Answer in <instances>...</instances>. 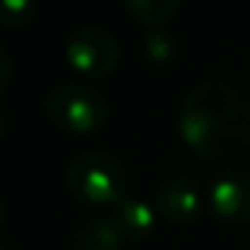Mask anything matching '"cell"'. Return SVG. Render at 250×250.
<instances>
[{
    "label": "cell",
    "instance_id": "cell-1",
    "mask_svg": "<svg viewBox=\"0 0 250 250\" xmlns=\"http://www.w3.org/2000/svg\"><path fill=\"white\" fill-rule=\"evenodd\" d=\"M178 129L199 156H242L250 151V94L226 78L196 81L180 103Z\"/></svg>",
    "mask_w": 250,
    "mask_h": 250
},
{
    "label": "cell",
    "instance_id": "cell-2",
    "mask_svg": "<svg viewBox=\"0 0 250 250\" xmlns=\"http://www.w3.org/2000/svg\"><path fill=\"white\" fill-rule=\"evenodd\" d=\"M65 186L70 196L81 205L103 207V205H119L126 196V167L116 153L92 148L83 151L67 164Z\"/></svg>",
    "mask_w": 250,
    "mask_h": 250
},
{
    "label": "cell",
    "instance_id": "cell-3",
    "mask_svg": "<svg viewBox=\"0 0 250 250\" xmlns=\"http://www.w3.org/2000/svg\"><path fill=\"white\" fill-rule=\"evenodd\" d=\"M43 113L57 129L70 135H92L110 119V105L100 89L83 81H60L46 92Z\"/></svg>",
    "mask_w": 250,
    "mask_h": 250
},
{
    "label": "cell",
    "instance_id": "cell-4",
    "mask_svg": "<svg viewBox=\"0 0 250 250\" xmlns=\"http://www.w3.org/2000/svg\"><path fill=\"white\" fill-rule=\"evenodd\" d=\"M65 60L83 76H108L121 60L119 38L103 24H78L65 38Z\"/></svg>",
    "mask_w": 250,
    "mask_h": 250
},
{
    "label": "cell",
    "instance_id": "cell-5",
    "mask_svg": "<svg viewBox=\"0 0 250 250\" xmlns=\"http://www.w3.org/2000/svg\"><path fill=\"white\" fill-rule=\"evenodd\" d=\"M210 207L218 218L250 223V169H229L210 183Z\"/></svg>",
    "mask_w": 250,
    "mask_h": 250
},
{
    "label": "cell",
    "instance_id": "cell-6",
    "mask_svg": "<svg viewBox=\"0 0 250 250\" xmlns=\"http://www.w3.org/2000/svg\"><path fill=\"white\" fill-rule=\"evenodd\" d=\"M156 207L167 221L191 223L202 215V194L199 186L186 175H169L156 188Z\"/></svg>",
    "mask_w": 250,
    "mask_h": 250
},
{
    "label": "cell",
    "instance_id": "cell-7",
    "mask_svg": "<svg viewBox=\"0 0 250 250\" xmlns=\"http://www.w3.org/2000/svg\"><path fill=\"white\" fill-rule=\"evenodd\" d=\"M124 234L108 215H94L81 221L70 234V250H121Z\"/></svg>",
    "mask_w": 250,
    "mask_h": 250
},
{
    "label": "cell",
    "instance_id": "cell-8",
    "mask_svg": "<svg viewBox=\"0 0 250 250\" xmlns=\"http://www.w3.org/2000/svg\"><path fill=\"white\" fill-rule=\"evenodd\" d=\"M113 223L124 239H146L153 231V210L146 199L137 196H124L119 205L113 207Z\"/></svg>",
    "mask_w": 250,
    "mask_h": 250
},
{
    "label": "cell",
    "instance_id": "cell-9",
    "mask_svg": "<svg viewBox=\"0 0 250 250\" xmlns=\"http://www.w3.org/2000/svg\"><path fill=\"white\" fill-rule=\"evenodd\" d=\"M124 11L153 30L169 22L180 11V0H124Z\"/></svg>",
    "mask_w": 250,
    "mask_h": 250
},
{
    "label": "cell",
    "instance_id": "cell-10",
    "mask_svg": "<svg viewBox=\"0 0 250 250\" xmlns=\"http://www.w3.org/2000/svg\"><path fill=\"white\" fill-rule=\"evenodd\" d=\"M140 49H143V57H146L148 62H153V65H169V62L175 60L178 43H175V38L169 33L153 27V30H148V33L143 35Z\"/></svg>",
    "mask_w": 250,
    "mask_h": 250
},
{
    "label": "cell",
    "instance_id": "cell-11",
    "mask_svg": "<svg viewBox=\"0 0 250 250\" xmlns=\"http://www.w3.org/2000/svg\"><path fill=\"white\" fill-rule=\"evenodd\" d=\"M35 14H38L35 0H3L0 6V19L6 27H24L35 19Z\"/></svg>",
    "mask_w": 250,
    "mask_h": 250
},
{
    "label": "cell",
    "instance_id": "cell-12",
    "mask_svg": "<svg viewBox=\"0 0 250 250\" xmlns=\"http://www.w3.org/2000/svg\"><path fill=\"white\" fill-rule=\"evenodd\" d=\"M8 78H11V60H8V51L0 46V92H6Z\"/></svg>",
    "mask_w": 250,
    "mask_h": 250
},
{
    "label": "cell",
    "instance_id": "cell-13",
    "mask_svg": "<svg viewBox=\"0 0 250 250\" xmlns=\"http://www.w3.org/2000/svg\"><path fill=\"white\" fill-rule=\"evenodd\" d=\"M0 250H22V248H17V245H11V242H6V245H3V248H0Z\"/></svg>",
    "mask_w": 250,
    "mask_h": 250
}]
</instances>
